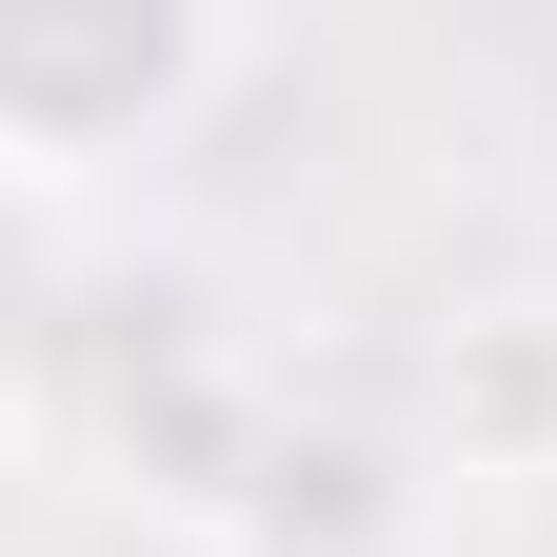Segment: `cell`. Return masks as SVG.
<instances>
[{"mask_svg":"<svg viewBox=\"0 0 557 557\" xmlns=\"http://www.w3.org/2000/svg\"><path fill=\"white\" fill-rule=\"evenodd\" d=\"M199 100H220V21H180V0H0V160L21 180L139 160Z\"/></svg>","mask_w":557,"mask_h":557,"instance_id":"cell-1","label":"cell"}]
</instances>
